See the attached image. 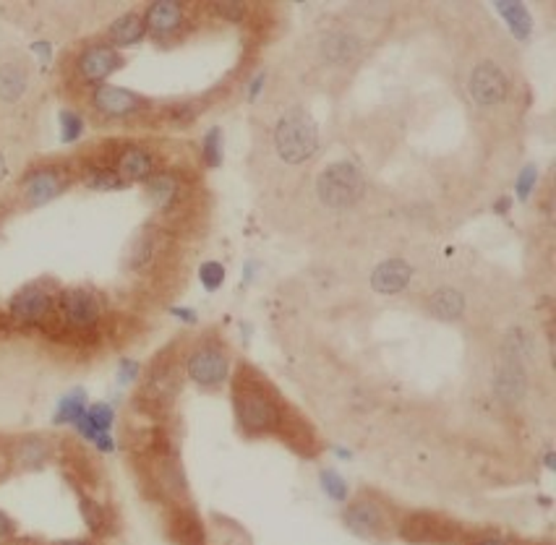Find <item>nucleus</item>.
<instances>
[{"mask_svg": "<svg viewBox=\"0 0 556 545\" xmlns=\"http://www.w3.org/2000/svg\"><path fill=\"white\" fill-rule=\"evenodd\" d=\"M233 409L238 428L249 438H256L278 434L285 405L267 376L253 365H241L233 379Z\"/></svg>", "mask_w": 556, "mask_h": 545, "instance_id": "obj_1", "label": "nucleus"}, {"mask_svg": "<svg viewBox=\"0 0 556 545\" xmlns=\"http://www.w3.org/2000/svg\"><path fill=\"white\" fill-rule=\"evenodd\" d=\"M105 316L102 300L97 293L86 287H68L57 293V321H60V337H89L100 327Z\"/></svg>", "mask_w": 556, "mask_h": 545, "instance_id": "obj_2", "label": "nucleus"}, {"mask_svg": "<svg viewBox=\"0 0 556 545\" xmlns=\"http://www.w3.org/2000/svg\"><path fill=\"white\" fill-rule=\"evenodd\" d=\"M275 149L287 164H301L319 152V131L304 110H287L275 128Z\"/></svg>", "mask_w": 556, "mask_h": 545, "instance_id": "obj_3", "label": "nucleus"}, {"mask_svg": "<svg viewBox=\"0 0 556 545\" xmlns=\"http://www.w3.org/2000/svg\"><path fill=\"white\" fill-rule=\"evenodd\" d=\"M186 376L207 391L220 389L230 376V350L220 339L207 337L186 353Z\"/></svg>", "mask_w": 556, "mask_h": 545, "instance_id": "obj_4", "label": "nucleus"}, {"mask_svg": "<svg viewBox=\"0 0 556 545\" xmlns=\"http://www.w3.org/2000/svg\"><path fill=\"white\" fill-rule=\"evenodd\" d=\"M57 313V293L50 282H29L8 305V316L19 327L45 329Z\"/></svg>", "mask_w": 556, "mask_h": 545, "instance_id": "obj_5", "label": "nucleus"}, {"mask_svg": "<svg viewBox=\"0 0 556 545\" xmlns=\"http://www.w3.org/2000/svg\"><path fill=\"white\" fill-rule=\"evenodd\" d=\"M183 386V374H181V365L175 357H170V353L157 355V360L152 363L149 374H146V382L144 389L137 397L139 405L144 409H154V412H163L172 405V400L178 397Z\"/></svg>", "mask_w": 556, "mask_h": 545, "instance_id": "obj_6", "label": "nucleus"}, {"mask_svg": "<svg viewBox=\"0 0 556 545\" xmlns=\"http://www.w3.org/2000/svg\"><path fill=\"white\" fill-rule=\"evenodd\" d=\"M363 193V178L350 163L330 164L319 178V196L330 209H348Z\"/></svg>", "mask_w": 556, "mask_h": 545, "instance_id": "obj_7", "label": "nucleus"}, {"mask_svg": "<svg viewBox=\"0 0 556 545\" xmlns=\"http://www.w3.org/2000/svg\"><path fill=\"white\" fill-rule=\"evenodd\" d=\"M89 105L105 120H128L152 108V102L144 94L123 89V86H112V84L94 86L89 94Z\"/></svg>", "mask_w": 556, "mask_h": 545, "instance_id": "obj_8", "label": "nucleus"}, {"mask_svg": "<svg viewBox=\"0 0 556 545\" xmlns=\"http://www.w3.org/2000/svg\"><path fill=\"white\" fill-rule=\"evenodd\" d=\"M71 175L63 164H40L29 170L22 180V201L29 209L45 207L68 189Z\"/></svg>", "mask_w": 556, "mask_h": 545, "instance_id": "obj_9", "label": "nucleus"}, {"mask_svg": "<svg viewBox=\"0 0 556 545\" xmlns=\"http://www.w3.org/2000/svg\"><path fill=\"white\" fill-rule=\"evenodd\" d=\"M123 55L118 53L112 45L108 42H92L79 50L76 60H74V74H76V82L84 86H100L105 84L108 76H112L118 68H123Z\"/></svg>", "mask_w": 556, "mask_h": 545, "instance_id": "obj_10", "label": "nucleus"}, {"mask_svg": "<svg viewBox=\"0 0 556 545\" xmlns=\"http://www.w3.org/2000/svg\"><path fill=\"white\" fill-rule=\"evenodd\" d=\"M144 191L149 196L152 207L165 217H178L186 209L189 186L183 175L175 170H157L149 180H144Z\"/></svg>", "mask_w": 556, "mask_h": 545, "instance_id": "obj_11", "label": "nucleus"}, {"mask_svg": "<svg viewBox=\"0 0 556 545\" xmlns=\"http://www.w3.org/2000/svg\"><path fill=\"white\" fill-rule=\"evenodd\" d=\"M507 94H509V82H507L504 71L497 63L483 60V63H478L471 71V76H468V97L473 100V105L483 110L499 108L501 102L507 100Z\"/></svg>", "mask_w": 556, "mask_h": 545, "instance_id": "obj_12", "label": "nucleus"}, {"mask_svg": "<svg viewBox=\"0 0 556 545\" xmlns=\"http://www.w3.org/2000/svg\"><path fill=\"white\" fill-rule=\"evenodd\" d=\"M342 519H345V527L363 541H382L390 530V519H387V512L382 509V504L366 496L348 504Z\"/></svg>", "mask_w": 556, "mask_h": 545, "instance_id": "obj_13", "label": "nucleus"}, {"mask_svg": "<svg viewBox=\"0 0 556 545\" xmlns=\"http://www.w3.org/2000/svg\"><path fill=\"white\" fill-rule=\"evenodd\" d=\"M112 170L118 178L128 183H144L157 172V154L144 144H128L112 157Z\"/></svg>", "mask_w": 556, "mask_h": 545, "instance_id": "obj_14", "label": "nucleus"}, {"mask_svg": "<svg viewBox=\"0 0 556 545\" xmlns=\"http://www.w3.org/2000/svg\"><path fill=\"white\" fill-rule=\"evenodd\" d=\"M400 535H402V541L413 545H442L452 538V524L437 514L420 512V514H410V517L402 519Z\"/></svg>", "mask_w": 556, "mask_h": 545, "instance_id": "obj_15", "label": "nucleus"}, {"mask_svg": "<svg viewBox=\"0 0 556 545\" xmlns=\"http://www.w3.org/2000/svg\"><path fill=\"white\" fill-rule=\"evenodd\" d=\"M278 436L282 438V444H287L296 454L301 457H316L322 452V444L313 434V428L308 426L306 420L296 412V409L285 408L282 412V423L278 428Z\"/></svg>", "mask_w": 556, "mask_h": 545, "instance_id": "obj_16", "label": "nucleus"}, {"mask_svg": "<svg viewBox=\"0 0 556 545\" xmlns=\"http://www.w3.org/2000/svg\"><path fill=\"white\" fill-rule=\"evenodd\" d=\"M141 19H144L146 34H152L154 40H170L186 24V11H183L181 3L163 0V3H152L141 13Z\"/></svg>", "mask_w": 556, "mask_h": 545, "instance_id": "obj_17", "label": "nucleus"}, {"mask_svg": "<svg viewBox=\"0 0 556 545\" xmlns=\"http://www.w3.org/2000/svg\"><path fill=\"white\" fill-rule=\"evenodd\" d=\"M29 89V68L22 55L8 53L0 57V102L16 105Z\"/></svg>", "mask_w": 556, "mask_h": 545, "instance_id": "obj_18", "label": "nucleus"}, {"mask_svg": "<svg viewBox=\"0 0 556 545\" xmlns=\"http://www.w3.org/2000/svg\"><path fill=\"white\" fill-rule=\"evenodd\" d=\"M413 279V267L402 259H387L371 274V287L379 295H397Z\"/></svg>", "mask_w": 556, "mask_h": 545, "instance_id": "obj_19", "label": "nucleus"}, {"mask_svg": "<svg viewBox=\"0 0 556 545\" xmlns=\"http://www.w3.org/2000/svg\"><path fill=\"white\" fill-rule=\"evenodd\" d=\"M163 251V235L154 227H144L139 235L134 238L131 251H128V272L144 274L154 267L157 256Z\"/></svg>", "mask_w": 556, "mask_h": 545, "instance_id": "obj_20", "label": "nucleus"}, {"mask_svg": "<svg viewBox=\"0 0 556 545\" xmlns=\"http://www.w3.org/2000/svg\"><path fill=\"white\" fill-rule=\"evenodd\" d=\"M468 300L457 287H439L428 295L426 311L437 321H460L465 316Z\"/></svg>", "mask_w": 556, "mask_h": 545, "instance_id": "obj_21", "label": "nucleus"}, {"mask_svg": "<svg viewBox=\"0 0 556 545\" xmlns=\"http://www.w3.org/2000/svg\"><path fill=\"white\" fill-rule=\"evenodd\" d=\"M167 532H170V541L175 545L207 543L201 519L196 517L194 512H189V509H175V512L167 517Z\"/></svg>", "mask_w": 556, "mask_h": 545, "instance_id": "obj_22", "label": "nucleus"}, {"mask_svg": "<svg viewBox=\"0 0 556 545\" xmlns=\"http://www.w3.org/2000/svg\"><path fill=\"white\" fill-rule=\"evenodd\" d=\"M53 457V444L45 436H27L19 438L13 446H11V462L22 470H34V467H42Z\"/></svg>", "mask_w": 556, "mask_h": 545, "instance_id": "obj_23", "label": "nucleus"}, {"mask_svg": "<svg viewBox=\"0 0 556 545\" xmlns=\"http://www.w3.org/2000/svg\"><path fill=\"white\" fill-rule=\"evenodd\" d=\"M108 45H112L115 50L118 48H134L139 45L141 40L146 37V27H144V19L137 11H128L123 16H118L108 27Z\"/></svg>", "mask_w": 556, "mask_h": 545, "instance_id": "obj_24", "label": "nucleus"}, {"mask_svg": "<svg viewBox=\"0 0 556 545\" xmlns=\"http://www.w3.org/2000/svg\"><path fill=\"white\" fill-rule=\"evenodd\" d=\"M361 53V40L353 37L350 31H332L322 42V55L332 66H348Z\"/></svg>", "mask_w": 556, "mask_h": 545, "instance_id": "obj_25", "label": "nucleus"}, {"mask_svg": "<svg viewBox=\"0 0 556 545\" xmlns=\"http://www.w3.org/2000/svg\"><path fill=\"white\" fill-rule=\"evenodd\" d=\"M84 186L92 189V191H118V189H126V183L118 178V172L112 170V163L105 160H89L82 170Z\"/></svg>", "mask_w": 556, "mask_h": 545, "instance_id": "obj_26", "label": "nucleus"}, {"mask_svg": "<svg viewBox=\"0 0 556 545\" xmlns=\"http://www.w3.org/2000/svg\"><path fill=\"white\" fill-rule=\"evenodd\" d=\"M79 509H82L84 522H86V527H89L92 532H100V535H102V532L108 530L110 519H108V512H105L102 504H97L94 498L79 493Z\"/></svg>", "mask_w": 556, "mask_h": 545, "instance_id": "obj_27", "label": "nucleus"}, {"mask_svg": "<svg viewBox=\"0 0 556 545\" xmlns=\"http://www.w3.org/2000/svg\"><path fill=\"white\" fill-rule=\"evenodd\" d=\"M201 160L209 170L223 164V128L212 126L201 138Z\"/></svg>", "mask_w": 556, "mask_h": 545, "instance_id": "obj_28", "label": "nucleus"}, {"mask_svg": "<svg viewBox=\"0 0 556 545\" xmlns=\"http://www.w3.org/2000/svg\"><path fill=\"white\" fill-rule=\"evenodd\" d=\"M86 412V397L84 391H71L66 397H60L56 409V423H76Z\"/></svg>", "mask_w": 556, "mask_h": 545, "instance_id": "obj_29", "label": "nucleus"}, {"mask_svg": "<svg viewBox=\"0 0 556 545\" xmlns=\"http://www.w3.org/2000/svg\"><path fill=\"white\" fill-rule=\"evenodd\" d=\"M501 16L507 19L509 29L517 34V37H528L530 34V13L523 3H499Z\"/></svg>", "mask_w": 556, "mask_h": 545, "instance_id": "obj_30", "label": "nucleus"}, {"mask_svg": "<svg viewBox=\"0 0 556 545\" xmlns=\"http://www.w3.org/2000/svg\"><path fill=\"white\" fill-rule=\"evenodd\" d=\"M84 418L89 420V426L94 428L97 436H100V434H110L112 423H115V409H112L108 402H97V405L86 408Z\"/></svg>", "mask_w": 556, "mask_h": 545, "instance_id": "obj_31", "label": "nucleus"}, {"mask_svg": "<svg viewBox=\"0 0 556 545\" xmlns=\"http://www.w3.org/2000/svg\"><path fill=\"white\" fill-rule=\"evenodd\" d=\"M196 115H199V108H196L194 102L167 105V108L163 110V118L167 120V126H172V128H186V126H191L196 120Z\"/></svg>", "mask_w": 556, "mask_h": 545, "instance_id": "obj_32", "label": "nucleus"}, {"mask_svg": "<svg viewBox=\"0 0 556 545\" xmlns=\"http://www.w3.org/2000/svg\"><path fill=\"white\" fill-rule=\"evenodd\" d=\"M84 134V118L76 110H60V138L66 144L79 141Z\"/></svg>", "mask_w": 556, "mask_h": 545, "instance_id": "obj_33", "label": "nucleus"}, {"mask_svg": "<svg viewBox=\"0 0 556 545\" xmlns=\"http://www.w3.org/2000/svg\"><path fill=\"white\" fill-rule=\"evenodd\" d=\"M212 11L227 24H243L249 19V8L243 3H215Z\"/></svg>", "mask_w": 556, "mask_h": 545, "instance_id": "obj_34", "label": "nucleus"}, {"mask_svg": "<svg viewBox=\"0 0 556 545\" xmlns=\"http://www.w3.org/2000/svg\"><path fill=\"white\" fill-rule=\"evenodd\" d=\"M322 488L334 501H348V483L334 470H324L322 472Z\"/></svg>", "mask_w": 556, "mask_h": 545, "instance_id": "obj_35", "label": "nucleus"}, {"mask_svg": "<svg viewBox=\"0 0 556 545\" xmlns=\"http://www.w3.org/2000/svg\"><path fill=\"white\" fill-rule=\"evenodd\" d=\"M199 277H201V285H204L209 293H215V290L225 282V267L223 264H217V261H207V264H201Z\"/></svg>", "mask_w": 556, "mask_h": 545, "instance_id": "obj_36", "label": "nucleus"}, {"mask_svg": "<svg viewBox=\"0 0 556 545\" xmlns=\"http://www.w3.org/2000/svg\"><path fill=\"white\" fill-rule=\"evenodd\" d=\"M535 180H538V170H535L533 164H528V167L520 172V178H517V196H520V198H528L530 191L535 189Z\"/></svg>", "mask_w": 556, "mask_h": 545, "instance_id": "obj_37", "label": "nucleus"}, {"mask_svg": "<svg viewBox=\"0 0 556 545\" xmlns=\"http://www.w3.org/2000/svg\"><path fill=\"white\" fill-rule=\"evenodd\" d=\"M139 363L137 360H128V357H123L120 360V365H118V379H120V383H131L134 379H139Z\"/></svg>", "mask_w": 556, "mask_h": 545, "instance_id": "obj_38", "label": "nucleus"}, {"mask_svg": "<svg viewBox=\"0 0 556 545\" xmlns=\"http://www.w3.org/2000/svg\"><path fill=\"white\" fill-rule=\"evenodd\" d=\"M16 532V524H13V519L8 517L3 509H0V541H5V538H11Z\"/></svg>", "mask_w": 556, "mask_h": 545, "instance_id": "obj_39", "label": "nucleus"}, {"mask_svg": "<svg viewBox=\"0 0 556 545\" xmlns=\"http://www.w3.org/2000/svg\"><path fill=\"white\" fill-rule=\"evenodd\" d=\"M264 79H267V76H264V74H259V76H256V79L251 82V89H249L251 100H253V97H256V94L261 92V84H264Z\"/></svg>", "mask_w": 556, "mask_h": 545, "instance_id": "obj_40", "label": "nucleus"}, {"mask_svg": "<svg viewBox=\"0 0 556 545\" xmlns=\"http://www.w3.org/2000/svg\"><path fill=\"white\" fill-rule=\"evenodd\" d=\"M475 545H509L507 541H501V538H483V541H478Z\"/></svg>", "mask_w": 556, "mask_h": 545, "instance_id": "obj_41", "label": "nucleus"}, {"mask_svg": "<svg viewBox=\"0 0 556 545\" xmlns=\"http://www.w3.org/2000/svg\"><path fill=\"white\" fill-rule=\"evenodd\" d=\"M5 175H8V163H5V154L0 152V183H3Z\"/></svg>", "mask_w": 556, "mask_h": 545, "instance_id": "obj_42", "label": "nucleus"}, {"mask_svg": "<svg viewBox=\"0 0 556 545\" xmlns=\"http://www.w3.org/2000/svg\"><path fill=\"white\" fill-rule=\"evenodd\" d=\"M56 545H89L86 541H60V543Z\"/></svg>", "mask_w": 556, "mask_h": 545, "instance_id": "obj_43", "label": "nucleus"}]
</instances>
